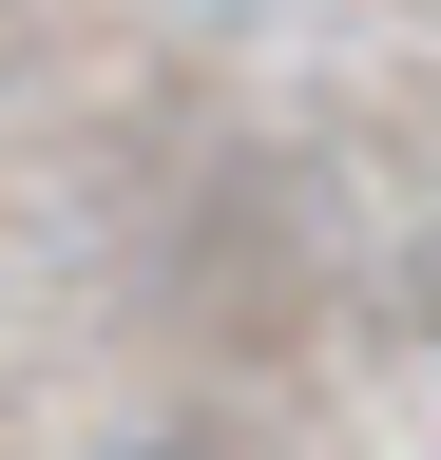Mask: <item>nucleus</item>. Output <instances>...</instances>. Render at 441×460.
<instances>
[{
    "label": "nucleus",
    "mask_w": 441,
    "mask_h": 460,
    "mask_svg": "<svg viewBox=\"0 0 441 460\" xmlns=\"http://www.w3.org/2000/svg\"><path fill=\"white\" fill-rule=\"evenodd\" d=\"M135 460H250V441H135Z\"/></svg>",
    "instance_id": "obj_1"
}]
</instances>
